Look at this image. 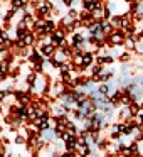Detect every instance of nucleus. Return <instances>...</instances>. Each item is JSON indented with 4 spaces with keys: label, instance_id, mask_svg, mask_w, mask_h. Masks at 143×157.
I'll use <instances>...</instances> for the list:
<instances>
[{
    "label": "nucleus",
    "instance_id": "nucleus-18",
    "mask_svg": "<svg viewBox=\"0 0 143 157\" xmlns=\"http://www.w3.org/2000/svg\"><path fill=\"white\" fill-rule=\"evenodd\" d=\"M0 31H2V27H0Z\"/></svg>",
    "mask_w": 143,
    "mask_h": 157
},
{
    "label": "nucleus",
    "instance_id": "nucleus-15",
    "mask_svg": "<svg viewBox=\"0 0 143 157\" xmlns=\"http://www.w3.org/2000/svg\"><path fill=\"white\" fill-rule=\"evenodd\" d=\"M119 125H121L119 122L113 123V125H111V133H119Z\"/></svg>",
    "mask_w": 143,
    "mask_h": 157
},
{
    "label": "nucleus",
    "instance_id": "nucleus-19",
    "mask_svg": "<svg viewBox=\"0 0 143 157\" xmlns=\"http://www.w3.org/2000/svg\"><path fill=\"white\" fill-rule=\"evenodd\" d=\"M0 103H2V100H0Z\"/></svg>",
    "mask_w": 143,
    "mask_h": 157
},
{
    "label": "nucleus",
    "instance_id": "nucleus-3",
    "mask_svg": "<svg viewBox=\"0 0 143 157\" xmlns=\"http://www.w3.org/2000/svg\"><path fill=\"white\" fill-rule=\"evenodd\" d=\"M25 59H27L31 64H39V63H42V59H44V58L41 56V52H39L37 48H32L31 52H29V56H27Z\"/></svg>",
    "mask_w": 143,
    "mask_h": 157
},
{
    "label": "nucleus",
    "instance_id": "nucleus-14",
    "mask_svg": "<svg viewBox=\"0 0 143 157\" xmlns=\"http://www.w3.org/2000/svg\"><path fill=\"white\" fill-rule=\"evenodd\" d=\"M14 142L17 144V145H22V144H25V137L19 133V135H17V137H15V139H14Z\"/></svg>",
    "mask_w": 143,
    "mask_h": 157
},
{
    "label": "nucleus",
    "instance_id": "nucleus-12",
    "mask_svg": "<svg viewBox=\"0 0 143 157\" xmlns=\"http://www.w3.org/2000/svg\"><path fill=\"white\" fill-rule=\"evenodd\" d=\"M32 73H35V75H44V66H42V63L32 64Z\"/></svg>",
    "mask_w": 143,
    "mask_h": 157
},
{
    "label": "nucleus",
    "instance_id": "nucleus-7",
    "mask_svg": "<svg viewBox=\"0 0 143 157\" xmlns=\"http://www.w3.org/2000/svg\"><path fill=\"white\" fill-rule=\"evenodd\" d=\"M39 135H42V139H44V142H52V140L56 139V135H54V130H51V128H47V130H42Z\"/></svg>",
    "mask_w": 143,
    "mask_h": 157
},
{
    "label": "nucleus",
    "instance_id": "nucleus-2",
    "mask_svg": "<svg viewBox=\"0 0 143 157\" xmlns=\"http://www.w3.org/2000/svg\"><path fill=\"white\" fill-rule=\"evenodd\" d=\"M56 46L51 42H46V44H39V52H41L42 58H52V54L56 52Z\"/></svg>",
    "mask_w": 143,
    "mask_h": 157
},
{
    "label": "nucleus",
    "instance_id": "nucleus-8",
    "mask_svg": "<svg viewBox=\"0 0 143 157\" xmlns=\"http://www.w3.org/2000/svg\"><path fill=\"white\" fill-rule=\"evenodd\" d=\"M96 91H98V95L106 96L108 93H111V90H109V86L106 85V83H98V85H96Z\"/></svg>",
    "mask_w": 143,
    "mask_h": 157
},
{
    "label": "nucleus",
    "instance_id": "nucleus-16",
    "mask_svg": "<svg viewBox=\"0 0 143 157\" xmlns=\"http://www.w3.org/2000/svg\"><path fill=\"white\" fill-rule=\"evenodd\" d=\"M5 51H7V46H5V44H0V54H4Z\"/></svg>",
    "mask_w": 143,
    "mask_h": 157
},
{
    "label": "nucleus",
    "instance_id": "nucleus-4",
    "mask_svg": "<svg viewBox=\"0 0 143 157\" xmlns=\"http://www.w3.org/2000/svg\"><path fill=\"white\" fill-rule=\"evenodd\" d=\"M94 59H96V63H98V64H101V66H109V64H113V63H115V58H113V56H109L108 52L94 56Z\"/></svg>",
    "mask_w": 143,
    "mask_h": 157
},
{
    "label": "nucleus",
    "instance_id": "nucleus-17",
    "mask_svg": "<svg viewBox=\"0 0 143 157\" xmlns=\"http://www.w3.org/2000/svg\"><path fill=\"white\" fill-rule=\"evenodd\" d=\"M2 130H4V128H2V127H0V135H2Z\"/></svg>",
    "mask_w": 143,
    "mask_h": 157
},
{
    "label": "nucleus",
    "instance_id": "nucleus-1",
    "mask_svg": "<svg viewBox=\"0 0 143 157\" xmlns=\"http://www.w3.org/2000/svg\"><path fill=\"white\" fill-rule=\"evenodd\" d=\"M93 63H94V52L82 51V54H81V66H79V68H82L86 71V69L93 64Z\"/></svg>",
    "mask_w": 143,
    "mask_h": 157
},
{
    "label": "nucleus",
    "instance_id": "nucleus-5",
    "mask_svg": "<svg viewBox=\"0 0 143 157\" xmlns=\"http://www.w3.org/2000/svg\"><path fill=\"white\" fill-rule=\"evenodd\" d=\"M56 27H57L56 21H52L51 17H49V19H44V25H42V29H44L46 34H52V32L56 31Z\"/></svg>",
    "mask_w": 143,
    "mask_h": 157
},
{
    "label": "nucleus",
    "instance_id": "nucleus-13",
    "mask_svg": "<svg viewBox=\"0 0 143 157\" xmlns=\"http://www.w3.org/2000/svg\"><path fill=\"white\" fill-rule=\"evenodd\" d=\"M68 17H71V19H78V10H76V9H72V7H69V10H68Z\"/></svg>",
    "mask_w": 143,
    "mask_h": 157
},
{
    "label": "nucleus",
    "instance_id": "nucleus-9",
    "mask_svg": "<svg viewBox=\"0 0 143 157\" xmlns=\"http://www.w3.org/2000/svg\"><path fill=\"white\" fill-rule=\"evenodd\" d=\"M131 58H133V52H130V51H123L121 54L118 56V59L123 63V64H126V63H130V61H131Z\"/></svg>",
    "mask_w": 143,
    "mask_h": 157
},
{
    "label": "nucleus",
    "instance_id": "nucleus-6",
    "mask_svg": "<svg viewBox=\"0 0 143 157\" xmlns=\"http://www.w3.org/2000/svg\"><path fill=\"white\" fill-rule=\"evenodd\" d=\"M89 68H91V69H89V73H88V78H89V76H94V75H101V73L105 71V68H103L101 64H98V63H96V64L93 63Z\"/></svg>",
    "mask_w": 143,
    "mask_h": 157
},
{
    "label": "nucleus",
    "instance_id": "nucleus-10",
    "mask_svg": "<svg viewBox=\"0 0 143 157\" xmlns=\"http://www.w3.org/2000/svg\"><path fill=\"white\" fill-rule=\"evenodd\" d=\"M27 32L29 31L22 24H17V29H15V37H17V39H24V36L27 34Z\"/></svg>",
    "mask_w": 143,
    "mask_h": 157
},
{
    "label": "nucleus",
    "instance_id": "nucleus-11",
    "mask_svg": "<svg viewBox=\"0 0 143 157\" xmlns=\"http://www.w3.org/2000/svg\"><path fill=\"white\" fill-rule=\"evenodd\" d=\"M81 5H82V10H93V0H81Z\"/></svg>",
    "mask_w": 143,
    "mask_h": 157
}]
</instances>
